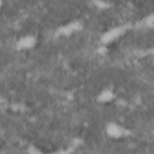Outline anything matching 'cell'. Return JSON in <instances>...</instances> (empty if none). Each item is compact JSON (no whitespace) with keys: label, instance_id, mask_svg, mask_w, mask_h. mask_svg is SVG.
<instances>
[{"label":"cell","instance_id":"277c9868","mask_svg":"<svg viewBox=\"0 0 154 154\" xmlns=\"http://www.w3.org/2000/svg\"><path fill=\"white\" fill-rule=\"evenodd\" d=\"M125 32V29L124 26H114V28H111L109 30H107L102 36H101V41L105 43V45H108V43H112L114 41H117L118 38H120Z\"/></svg>","mask_w":154,"mask_h":154},{"label":"cell","instance_id":"3957f363","mask_svg":"<svg viewBox=\"0 0 154 154\" xmlns=\"http://www.w3.org/2000/svg\"><path fill=\"white\" fill-rule=\"evenodd\" d=\"M118 97V93L112 85H105L102 87L95 95V101L99 105H111L113 103Z\"/></svg>","mask_w":154,"mask_h":154},{"label":"cell","instance_id":"6da1fadb","mask_svg":"<svg viewBox=\"0 0 154 154\" xmlns=\"http://www.w3.org/2000/svg\"><path fill=\"white\" fill-rule=\"evenodd\" d=\"M103 134L113 141H120L130 136V130L123 123L117 120H108L103 125Z\"/></svg>","mask_w":154,"mask_h":154},{"label":"cell","instance_id":"7a4b0ae2","mask_svg":"<svg viewBox=\"0 0 154 154\" xmlns=\"http://www.w3.org/2000/svg\"><path fill=\"white\" fill-rule=\"evenodd\" d=\"M40 43L38 36L34 32H25L20 36H18L13 43L14 49L22 53H26V52H31L34 51Z\"/></svg>","mask_w":154,"mask_h":154},{"label":"cell","instance_id":"5b68a950","mask_svg":"<svg viewBox=\"0 0 154 154\" xmlns=\"http://www.w3.org/2000/svg\"><path fill=\"white\" fill-rule=\"evenodd\" d=\"M82 29H83V23L81 20H72V22H69L67 24H65L64 26H61L58 31L63 36H71L73 34L79 32Z\"/></svg>","mask_w":154,"mask_h":154}]
</instances>
